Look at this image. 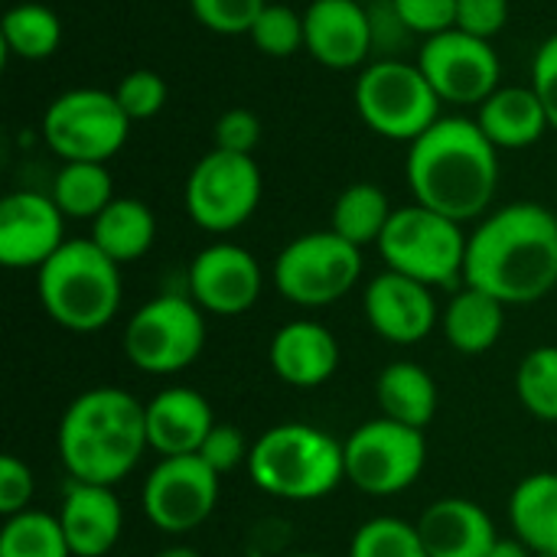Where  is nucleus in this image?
<instances>
[{"label":"nucleus","instance_id":"6e6552de","mask_svg":"<svg viewBox=\"0 0 557 557\" xmlns=\"http://www.w3.org/2000/svg\"><path fill=\"white\" fill-rule=\"evenodd\" d=\"M131 124L114 91L69 88L42 111L39 134L62 163H108L127 144Z\"/></svg>","mask_w":557,"mask_h":557},{"label":"nucleus","instance_id":"2f4dec72","mask_svg":"<svg viewBox=\"0 0 557 557\" xmlns=\"http://www.w3.org/2000/svg\"><path fill=\"white\" fill-rule=\"evenodd\" d=\"M516 395L532 418L557 421V346H539L522 359Z\"/></svg>","mask_w":557,"mask_h":557},{"label":"nucleus","instance_id":"5701e85b","mask_svg":"<svg viewBox=\"0 0 557 557\" xmlns=\"http://www.w3.org/2000/svg\"><path fill=\"white\" fill-rule=\"evenodd\" d=\"M476 124L496 150H525L552 131L532 85H499L476 108Z\"/></svg>","mask_w":557,"mask_h":557},{"label":"nucleus","instance_id":"a18cd8bd","mask_svg":"<svg viewBox=\"0 0 557 557\" xmlns=\"http://www.w3.org/2000/svg\"><path fill=\"white\" fill-rule=\"evenodd\" d=\"M287 557H330V555H320V552H297V555H287Z\"/></svg>","mask_w":557,"mask_h":557},{"label":"nucleus","instance_id":"f3484780","mask_svg":"<svg viewBox=\"0 0 557 557\" xmlns=\"http://www.w3.org/2000/svg\"><path fill=\"white\" fill-rule=\"evenodd\" d=\"M65 215L46 193L16 189L0 202V264L42 268L65 245Z\"/></svg>","mask_w":557,"mask_h":557},{"label":"nucleus","instance_id":"412c9836","mask_svg":"<svg viewBox=\"0 0 557 557\" xmlns=\"http://www.w3.org/2000/svg\"><path fill=\"white\" fill-rule=\"evenodd\" d=\"M418 535L431 557H486L493 552L496 525L473 499H437L418 519Z\"/></svg>","mask_w":557,"mask_h":557},{"label":"nucleus","instance_id":"cd10ccee","mask_svg":"<svg viewBox=\"0 0 557 557\" xmlns=\"http://www.w3.org/2000/svg\"><path fill=\"white\" fill-rule=\"evenodd\" d=\"M392 212L395 209H392V202H388L382 186H375V183H352V186H346L336 196L333 212H330V228L339 238H346L349 245H356V248L379 245Z\"/></svg>","mask_w":557,"mask_h":557},{"label":"nucleus","instance_id":"2eb2a0df","mask_svg":"<svg viewBox=\"0 0 557 557\" xmlns=\"http://www.w3.org/2000/svg\"><path fill=\"white\" fill-rule=\"evenodd\" d=\"M189 297L212 317L248 313L264 290V274L258 258L232 242H215L202 248L186 271Z\"/></svg>","mask_w":557,"mask_h":557},{"label":"nucleus","instance_id":"f704fd0d","mask_svg":"<svg viewBox=\"0 0 557 557\" xmlns=\"http://www.w3.org/2000/svg\"><path fill=\"white\" fill-rule=\"evenodd\" d=\"M268 0H189L199 26L219 36H248Z\"/></svg>","mask_w":557,"mask_h":557},{"label":"nucleus","instance_id":"9b49d317","mask_svg":"<svg viewBox=\"0 0 557 557\" xmlns=\"http://www.w3.org/2000/svg\"><path fill=\"white\" fill-rule=\"evenodd\" d=\"M264 180L255 157L209 150L196 160L186 176L183 202L189 219L212 235H228L242 228L261 206Z\"/></svg>","mask_w":557,"mask_h":557},{"label":"nucleus","instance_id":"473e14b6","mask_svg":"<svg viewBox=\"0 0 557 557\" xmlns=\"http://www.w3.org/2000/svg\"><path fill=\"white\" fill-rule=\"evenodd\" d=\"M349 557H431L418 525L395 519V516H379L359 525V532L349 542Z\"/></svg>","mask_w":557,"mask_h":557},{"label":"nucleus","instance_id":"c9c22d12","mask_svg":"<svg viewBox=\"0 0 557 557\" xmlns=\"http://www.w3.org/2000/svg\"><path fill=\"white\" fill-rule=\"evenodd\" d=\"M114 98L131 121H150L166 104V82L153 69H134L114 85Z\"/></svg>","mask_w":557,"mask_h":557},{"label":"nucleus","instance_id":"7c9ffc66","mask_svg":"<svg viewBox=\"0 0 557 557\" xmlns=\"http://www.w3.org/2000/svg\"><path fill=\"white\" fill-rule=\"evenodd\" d=\"M0 557H75L59 516L26 509L10 516L0 532Z\"/></svg>","mask_w":557,"mask_h":557},{"label":"nucleus","instance_id":"9d476101","mask_svg":"<svg viewBox=\"0 0 557 557\" xmlns=\"http://www.w3.org/2000/svg\"><path fill=\"white\" fill-rule=\"evenodd\" d=\"M206 349V310L183 294H160L137 307L124 326V356L150 375L189 369Z\"/></svg>","mask_w":557,"mask_h":557},{"label":"nucleus","instance_id":"4c0bfd02","mask_svg":"<svg viewBox=\"0 0 557 557\" xmlns=\"http://www.w3.org/2000/svg\"><path fill=\"white\" fill-rule=\"evenodd\" d=\"M261 117L248 108H228L219 121H215V150H228V153H245L255 157L258 144H261Z\"/></svg>","mask_w":557,"mask_h":557},{"label":"nucleus","instance_id":"c85d7f7f","mask_svg":"<svg viewBox=\"0 0 557 557\" xmlns=\"http://www.w3.org/2000/svg\"><path fill=\"white\" fill-rule=\"evenodd\" d=\"M3 52L23 62H42L59 52L62 42V20L46 3H16L3 13L0 23Z\"/></svg>","mask_w":557,"mask_h":557},{"label":"nucleus","instance_id":"a19ab883","mask_svg":"<svg viewBox=\"0 0 557 557\" xmlns=\"http://www.w3.org/2000/svg\"><path fill=\"white\" fill-rule=\"evenodd\" d=\"M33 493H36L33 470L20 457L7 454L0 460V512H3V519L26 512L33 503Z\"/></svg>","mask_w":557,"mask_h":557},{"label":"nucleus","instance_id":"f8f14e48","mask_svg":"<svg viewBox=\"0 0 557 557\" xmlns=\"http://www.w3.org/2000/svg\"><path fill=\"white\" fill-rule=\"evenodd\" d=\"M346 480L366 496H398L424 473L428 441L424 431L405 428L388 418L359 424L343 441Z\"/></svg>","mask_w":557,"mask_h":557},{"label":"nucleus","instance_id":"bb28decb","mask_svg":"<svg viewBox=\"0 0 557 557\" xmlns=\"http://www.w3.org/2000/svg\"><path fill=\"white\" fill-rule=\"evenodd\" d=\"M509 522L535 555H557V473H532L512 490Z\"/></svg>","mask_w":557,"mask_h":557},{"label":"nucleus","instance_id":"c03bdc74","mask_svg":"<svg viewBox=\"0 0 557 557\" xmlns=\"http://www.w3.org/2000/svg\"><path fill=\"white\" fill-rule=\"evenodd\" d=\"M153 557H202L196 548H186V545H173V548H163L160 555Z\"/></svg>","mask_w":557,"mask_h":557},{"label":"nucleus","instance_id":"49530a36","mask_svg":"<svg viewBox=\"0 0 557 557\" xmlns=\"http://www.w3.org/2000/svg\"><path fill=\"white\" fill-rule=\"evenodd\" d=\"M535 557H557V555H535Z\"/></svg>","mask_w":557,"mask_h":557},{"label":"nucleus","instance_id":"aec40b11","mask_svg":"<svg viewBox=\"0 0 557 557\" xmlns=\"http://www.w3.org/2000/svg\"><path fill=\"white\" fill-rule=\"evenodd\" d=\"M59 525L75 557H108L121 539L124 512L111 486L72 480L59 506Z\"/></svg>","mask_w":557,"mask_h":557},{"label":"nucleus","instance_id":"6ab92c4d","mask_svg":"<svg viewBox=\"0 0 557 557\" xmlns=\"http://www.w3.org/2000/svg\"><path fill=\"white\" fill-rule=\"evenodd\" d=\"M144 418H147V444L160 457L199 454L202 441L215 428V414L209 401L186 385L157 392L144 405Z\"/></svg>","mask_w":557,"mask_h":557},{"label":"nucleus","instance_id":"39448f33","mask_svg":"<svg viewBox=\"0 0 557 557\" xmlns=\"http://www.w3.org/2000/svg\"><path fill=\"white\" fill-rule=\"evenodd\" d=\"M248 476L274 499H323L346 480L343 444L310 424H277L251 444Z\"/></svg>","mask_w":557,"mask_h":557},{"label":"nucleus","instance_id":"79ce46f5","mask_svg":"<svg viewBox=\"0 0 557 557\" xmlns=\"http://www.w3.org/2000/svg\"><path fill=\"white\" fill-rule=\"evenodd\" d=\"M532 88L548 114L552 131H557V33L548 36L532 59Z\"/></svg>","mask_w":557,"mask_h":557},{"label":"nucleus","instance_id":"a211bd4d","mask_svg":"<svg viewBox=\"0 0 557 557\" xmlns=\"http://www.w3.org/2000/svg\"><path fill=\"white\" fill-rule=\"evenodd\" d=\"M362 310L369 326L395 346H414L437 326L434 287L398 271H382L366 284Z\"/></svg>","mask_w":557,"mask_h":557},{"label":"nucleus","instance_id":"f257e3e1","mask_svg":"<svg viewBox=\"0 0 557 557\" xmlns=\"http://www.w3.org/2000/svg\"><path fill=\"white\" fill-rule=\"evenodd\" d=\"M463 284L506 307L539 304L557 287V215L542 202H509L476 222Z\"/></svg>","mask_w":557,"mask_h":557},{"label":"nucleus","instance_id":"0eeeda50","mask_svg":"<svg viewBox=\"0 0 557 557\" xmlns=\"http://www.w3.org/2000/svg\"><path fill=\"white\" fill-rule=\"evenodd\" d=\"M467 242L470 235L460 222L411 202L392 212L375 248L388 271L428 287H463Z\"/></svg>","mask_w":557,"mask_h":557},{"label":"nucleus","instance_id":"423d86ee","mask_svg":"<svg viewBox=\"0 0 557 557\" xmlns=\"http://www.w3.org/2000/svg\"><path fill=\"white\" fill-rule=\"evenodd\" d=\"M352 104L372 134L398 144H414L444 117V101L434 85L418 62L405 59H375L359 69Z\"/></svg>","mask_w":557,"mask_h":557},{"label":"nucleus","instance_id":"ea45409f","mask_svg":"<svg viewBox=\"0 0 557 557\" xmlns=\"http://www.w3.org/2000/svg\"><path fill=\"white\" fill-rule=\"evenodd\" d=\"M509 23V0H457V29L490 39L499 36Z\"/></svg>","mask_w":557,"mask_h":557},{"label":"nucleus","instance_id":"37998d69","mask_svg":"<svg viewBox=\"0 0 557 557\" xmlns=\"http://www.w3.org/2000/svg\"><path fill=\"white\" fill-rule=\"evenodd\" d=\"M486 557H535V552L529 545H522L519 539H499Z\"/></svg>","mask_w":557,"mask_h":557},{"label":"nucleus","instance_id":"4468645a","mask_svg":"<svg viewBox=\"0 0 557 557\" xmlns=\"http://www.w3.org/2000/svg\"><path fill=\"white\" fill-rule=\"evenodd\" d=\"M418 65L434 85L437 98L454 108H480L503 78V62L493 42L457 26L424 39L418 49Z\"/></svg>","mask_w":557,"mask_h":557},{"label":"nucleus","instance_id":"1a4fd4ad","mask_svg":"<svg viewBox=\"0 0 557 557\" xmlns=\"http://www.w3.org/2000/svg\"><path fill=\"white\" fill-rule=\"evenodd\" d=\"M271 277L284 300L320 310L343 300L359 284L362 248L349 245L333 228L307 232L277 251Z\"/></svg>","mask_w":557,"mask_h":557},{"label":"nucleus","instance_id":"4be33fe9","mask_svg":"<svg viewBox=\"0 0 557 557\" xmlns=\"http://www.w3.org/2000/svg\"><path fill=\"white\" fill-rule=\"evenodd\" d=\"M268 359L284 385L320 388L339 369V343L326 326L310 320H294L274 333Z\"/></svg>","mask_w":557,"mask_h":557},{"label":"nucleus","instance_id":"72a5a7b5","mask_svg":"<svg viewBox=\"0 0 557 557\" xmlns=\"http://www.w3.org/2000/svg\"><path fill=\"white\" fill-rule=\"evenodd\" d=\"M248 39L255 42V49L261 55H271V59H290L297 55L304 46H307V36H304V13H297L294 7L287 3H268L261 10V16L255 20Z\"/></svg>","mask_w":557,"mask_h":557},{"label":"nucleus","instance_id":"a878e982","mask_svg":"<svg viewBox=\"0 0 557 557\" xmlns=\"http://www.w3.org/2000/svg\"><path fill=\"white\" fill-rule=\"evenodd\" d=\"M111 261L134 264L157 242V215L144 199L114 196V202L91 222L88 235Z\"/></svg>","mask_w":557,"mask_h":557},{"label":"nucleus","instance_id":"ddd939ff","mask_svg":"<svg viewBox=\"0 0 557 557\" xmlns=\"http://www.w3.org/2000/svg\"><path fill=\"white\" fill-rule=\"evenodd\" d=\"M219 503V473L199 457H160L140 490V509L147 522L166 535H186L199 529Z\"/></svg>","mask_w":557,"mask_h":557},{"label":"nucleus","instance_id":"7ed1b4c3","mask_svg":"<svg viewBox=\"0 0 557 557\" xmlns=\"http://www.w3.org/2000/svg\"><path fill=\"white\" fill-rule=\"evenodd\" d=\"M55 444L75 483L117 486L150 447L144 405L114 385L88 388L65 408Z\"/></svg>","mask_w":557,"mask_h":557},{"label":"nucleus","instance_id":"b1692460","mask_svg":"<svg viewBox=\"0 0 557 557\" xmlns=\"http://www.w3.org/2000/svg\"><path fill=\"white\" fill-rule=\"evenodd\" d=\"M375 401L382 418L424 431L437 414V382L418 362H388L375 382Z\"/></svg>","mask_w":557,"mask_h":557},{"label":"nucleus","instance_id":"20e7f679","mask_svg":"<svg viewBox=\"0 0 557 557\" xmlns=\"http://www.w3.org/2000/svg\"><path fill=\"white\" fill-rule=\"evenodd\" d=\"M36 297L52 323L69 333H98L121 310V264L91 238H69L39 271Z\"/></svg>","mask_w":557,"mask_h":557},{"label":"nucleus","instance_id":"f03ea898","mask_svg":"<svg viewBox=\"0 0 557 557\" xmlns=\"http://www.w3.org/2000/svg\"><path fill=\"white\" fill-rule=\"evenodd\" d=\"M405 180L418 206L460 225L490 215L499 189V150L476 117L444 114L431 131L408 144Z\"/></svg>","mask_w":557,"mask_h":557},{"label":"nucleus","instance_id":"393cba45","mask_svg":"<svg viewBox=\"0 0 557 557\" xmlns=\"http://www.w3.org/2000/svg\"><path fill=\"white\" fill-rule=\"evenodd\" d=\"M503 326H506V304L470 284L457 287V294L444 310V336L463 356L490 352L499 343Z\"/></svg>","mask_w":557,"mask_h":557},{"label":"nucleus","instance_id":"dca6fc26","mask_svg":"<svg viewBox=\"0 0 557 557\" xmlns=\"http://www.w3.org/2000/svg\"><path fill=\"white\" fill-rule=\"evenodd\" d=\"M304 52L333 72L366 69L375 52V23L362 0H310L304 10Z\"/></svg>","mask_w":557,"mask_h":557},{"label":"nucleus","instance_id":"e433bc0d","mask_svg":"<svg viewBox=\"0 0 557 557\" xmlns=\"http://www.w3.org/2000/svg\"><path fill=\"white\" fill-rule=\"evenodd\" d=\"M411 36H441L457 26V0H388Z\"/></svg>","mask_w":557,"mask_h":557},{"label":"nucleus","instance_id":"c756f323","mask_svg":"<svg viewBox=\"0 0 557 557\" xmlns=\"http://www.w3.org/2000/svg\"><path fill=\"white\" fill-rule=\"evenodd\" d=\"M49 196L65 219L95 222L114 202V180L108 163H62Z\"/></svg>","mask_w":557,"mask_h":557},{"label":"nucleus","instance_id":"58836bf2","mask_svg":"<svg viewBox=\"0 0 557 557\" xmlns=\"http://www.w3.org/2000/svg\"><path fill=\"white\" fill-rule=\"evenodd\" d=\"M199 457H202L219 476H225V473L238 470L242 463L248 467L251 447H248V441H245V434H242L238 428H232V424H215V428L209 431V437L202 441Z\"/></svg>","mask_w":557,"mask_h":557}]
</instances>
